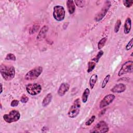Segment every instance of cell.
<instances>
[{"label": "cell", "instance_id": "7c38bea8", "mask_svg": "<svg viewBox=\"0 0 133 133\" xmlns=\"http://www.w3.org/2000/svg\"><path fill=\"white\" fill-rule=\"evenodd\" d=\"M126 89V85L123 83H119L116 84L113 86L112 88L111 89V91L113 93H122L125 91Z\"/></svg>", "mask_w": 133, "mask_h": 133}, {"label": "cell", "instance_id": "52a82bcc", "mask_svg": "<svg viewBox=\"0 0 133 133\" xmlns=\"http://www.w3.org/2000/svg\"><path fill=\"white\" fill-rule=\"evenodd\" d=\"M133 72V61L129 60L125 62L121 66L118 72V75L121 76L127 73H131Z\"/></svg>", "mask_w": 133, "mask_h": 133}, {"label": "cell", "instance_id": "44dd1931", "mask_svg": "<svg viewBox=\"0 0 133 133\" xmlns=\"http://www.w3.org/2000/svg\"><path fill=\"white\" fill-rule=\"evenodd\" d=\"M104 54V52L103 50H100L97 54V55L94 58L92 59L91 61H94L95 62H96V63H98L100 60V59L101 58V57Z\"/></svg>", "mask_w": 133, "mask_h": 133}, {"label": "cell", "instance_id": "d4e9b609", "mask_svg": "<svg viewBox=\"0 0 133 133\" xmlns=\"http://www.w3.org/2000/svg\"><path fill=\"white\" fill-rule=\"evenodd\" d=\"M5 60H11V61H16V57L14 54L8 53L6 55L5 57Z\"/></svg>", "mask_w": 133, "mask_h": 133}, {"label": "cell", "instance_id": "83f0119b", "mask_svg": "<svg viewBox=\"0 0 133 133\" xmlns=\"http://www.w3.org/2000/svg\"><path fill=\"white\" fill-rule=\"evenodd\" d=\"M85 2V1H74V3L76 6L80 8H82L84 6Z\"/></svg>", "mask_w": 133, "mask_h": 133}, {"label": "cell", "instance_id": "f1b7e54d", "mask_svg": "<svg viewBox=\"0 0 133 133\" xmlns=\"http://www.w3.org/2000/svg\"><path fill=\"white\" fill-rule=\"evenodd\" d=\"M133 46V38H131V39L128 42L125 46V49L126 50H129L132 48Z\"/></svg>", "mask_w": 133, "mask_h": 133}, {"label": "cell", "instance_id": "9c48e42d", "mask_svg": "<svg viewBox=\"0 0 133 133\" xmlns=\"http://www.w3.org/2000/svg\"><path fill=\"white\" fill-rule=\"evenodd\" d=\"M111 5V2L109 1H105L104 5L103 6L102 9L97 14V15L95 16V20L97 22H99L101 21L106 15L108 11H109L110 7Z\"/></svg>", "mask_w": 133, "mask_h": 133}, {"label": "cell", "instance_id": "7402d4cb", "mask_svg": "<svg viewBox=\"0 0 133 133\" xmlns=\"http://www.w3.org/2000/svg\"><path fill=\"white\" fill-rule=\"evenodd\" d=\"M39 25L38 24H34L32 27H31L29 29V33L31 34H34L36 33L39 29Z\"/></svg>", "mask_w": 133, "mask_h": 133}, {"label": "cell", "instance_id": "30bf717a", "mask_svg": "<svg viewBox=\"0 0 133 133\" xmlns=\"http://www.w3.org/2000/svg\"><path fill=\"white\" fill-rule=\"evenodd\" d=\"M115 98V95L113 94H108L105 95L101 100L99 103V108L100 109L104 108L110 104Z\"/></svg>", "mask_w": 133, "mask_h": 133}, {"label": "cell", "instance_id": "4316f807", "mask_svg": "<svg viewBox=\"0 0 133 133\" xmlns=\"http://www.w3.org/2000/svg\"><path fill=\"white\" fill-rule=\"evenodd\" d=\"M123 5L127 8H130L133 4L132 0H125L123 1Z\"/></svg>", "mask_w": 133, "mask_h": 133}, {"label": "cell", "instance_id": "603a6c76", "mask_svg": "<svg viewBox=\"0 0 133 133\" xmlns=\"http://www.w3.org/2000/svg\"><path fill=\"white\" fill-rule=\"evenodd\" d=\"M110 74H108L105 76V77H104V79L103 80V82L102 83V85H101V88L102 89L104 88L106 86V85H107L108 83L109 82V79H110Z\"/></svg>", "mask_w": 133, "mask_h": 133}, {"label": "cell", "instance_id": "6da1fadb", "mask_svg": "<svg viewBox=\"0 0 133 133\" xmlns=\"http://www.w3.org/2000/svg\"><path fill=\"white\" fill-rule=\"evenodd\" d=\"M0 72L3 78L6 81L12 80L15 76V69L13 65L1 64Z\"/></svg>", "mask_w": 133, "mask_h": 133}, {"label": "cell", "instance_id": "9a60e30c", "mask_svg": "<svg viewBox=\"0 0 133 133\" xmlns=\"http://www.w3.org/2000/svg\"><path fill=\"white\" fill-rule=\"evenodd\" d=\"M68 12L70 14H73L75 10V4L74 1L68 0L66 2Z\"/></svg>", "mask_w": 133, "mask_h": 133}, {"label": "cell", "instance_id": "8992f818", "mask_svg": "<svg viewBox=\"0 0 133 133\" xmlns=\"http://www.w3.org/2000/svg\"><path fill=\"white\" fill-rule=\"evenodd\" d=\"M27 92L32 96H36L41 93L42 88L40 84L34 83L28 84L25 86Z\"/></svg>", "mask_w": 133, "mask_h": 133}, {"label": "cell", "instance_id": "8fae6325", "mask_svg": "<svg viewBox=\"0 0 133 133\" xmlns=\"http://www.w3.org/2000/svg\"><path fill=\"white\" fill-rule=\"evenodd\" d=\"M70 89V85L67 83H62L60 84L57 94L60 97L63 96Z\"/></svg>", "mask_w": 133, "mask_h": 133}, {"label": "cell", "instance_id": "f546056e", "mask_svg": "<svg viewBox=\"0 0 133 133\" xmlns=\"http://www.w3.org/2000/svg\"><path fill=\"white\" fill-rule=\"evenodd\" d=\"M29 101V98L25 95H23L20 98V102L22 103H26Z\"/></svg>", "mask_w": 133, "mask_h": 133}, {"label": "cell", "instance_id": "5b68a950", "mask_svg": "<svg viewBox=\"0 0 133 133\" xmlns=\"http://www.w3.org/2000/svg\"><path fill=\"white\" fill-rule=\"evenodd\" d=\"M20 117V112L18 110H13L10 111L8 114H4L3 115V119L7 123H12L18 121Z\"/></svg>", "mask_w": 133, "mask_h": 133}, {"label": "cell", "instance_id": "484cf974", "mask_svg": "<svg viewBox=\"0 0 133 133\" xmlns=\"http://www.w3.org/2000/svg\"><path fill=\"white\" fill-rule=\"evenodd\" d=\"M95 119H96V116L94 115H92V116L88 119V120L87 121L85 122V125H86V126H90V125H91L94 123V122L95 121Z\"/></svg>", "mask_w": 133, "mask_h": 133}, {"label": "cell", "instance_id": "277c9868", "mask_svg": "<svg viewBox=\"0 0 133 133\" xmlns=\"http://www.w3.org/2000/svg\"><path fill=\"white\" fill-rule=\"evenodd\" d=\"M65 15V10L64 8L60 5H56L53 8L52 16L55 20L60 22L64 19Z\"/></svg>", "mask_w": 133, "mask_h": 133}, {"label": "cell", "instance_id": "4dcf8cb0", "mask_svg": "<svg viewBox=\"0 0 133 133\" xmlns=\"http://www.w3.org/2000/svg\"><path fill=\"white\" fill-rule=\"evenodd\" d=\"M19 104V101L16 99L13 100L10 103V106L11 107H16Z\"/></svg>", "mask_w": 133, "mask_h": 133}, {"label": "cell", "instance_id": "ac0fdd59", "mask_svg": "<svg viewBox=\"0 0 133 133\" xmlns=\"http://www.w3.org/2000/svg\"><path fill=\"white\" fill-rule=\"evenodd\" d=\"M89 94H90L89 89L88 88H85L82 96V101L83 103H85L87 102Z\"/></svg>", "mask_w": 133, "mask_h": 133}, {"label": "cell", "instance_id": "d6986e66", "mask_svg": "<svg viewBox=\"0 0 133 133\" xmlns=\"http://www.w3.org/2000/svg\"><path fill=\"white\" fill-rule=\"evenodd\" d=\"M107 37H102L98 43V49L99 50H101L105 45V43H106V42H107Z\"/></svg>", "mask_w": 133, "mask_h": 133}, {"label": "cell", "instance_id": "3957f363", "mask_svg": "<svg viewBox=\"0 0 133 133\" xmlns=\"http://www.w3.org/2000/svg\"><path fill=\"white\" fill-rule=\"evenodd\" d=\"M43 72V68L41 66H36L29 72H28L25 76L24 79L26 81H33L37 79Z\"/></svg>", "mask_w": 133, "mask_h": 133}, {"label": "cell", "instance_id": "cb8c5ba5", "mask_svg": "<svg viewBox=\"0 0 133 133\" xmlns=\"http://www.w3.org/2000/svg\"><path fill=\"white\" fill-rule=\"evenodd\" d=\"M121 23H122V22L120 19H118L116 21L115 24L114 25V31L115 33H117L119 31L120 26L121 25Z\"/></svg>", "mask_w": 133, "mask_h": 133}, {"label": "cell", "instance_id": "e0dca14e", "mask_svg": "<svg viewBox=\"0 0 133 133\" xmlns=\"http://www.w3.org/2000/svg\"><path fill=\"white\" fill-rule=\"evenodd\" d=\"M98 79V75L96 74H93L89 79V86L92 89L94 87Z\"/></svg>", "mask_w": 133, "mask_h": 133}, {"label": "cell", "instance_id": "ffe728a7", "mask_svg": "<svg viewBox=\"0 0 133 133\" xmlns=\"http://www.w3.org/2000/svg\"><path fill=\"white\" fill-rule=\"evenodd\" d=\"M96 65V63L92 61H89L88 62V69L87 70V72L89 73L91 72L94 69H95V66Z\"/></svg>", "mask_w": 133, "mask_h": 133}, {"label": "cell", "instance_id": "ba28073f", "mask_svg": "<svg viewBox=\"0 0 133 133\" xmlns=\"http://www.w3.org/2000/svg\"><path fill=\"white\" fill-rule=\"evenodd\" d=\"M109 130V127L107 123L103 121H101L93 127V128L90 131V132L104 133L108 132Z\"/></svg>", "mask_w": 133, "mask_h": 133}, {"label": "cell", "instance_id": "2e32d148", "mask_svg": "<svg viewBox=\"0 0 133 133\" xmlns=\"http://www.w3.org/2000/svg\"><path fill=\"white\" fill-rule=\"evenodd\" d=\"M52 99V94L51 93L47 94L43 99V101L42 102V106L43 107H46L47 105H48L50 104Z\"/></svg>", "mask_w": 133, "mask_h": 133}, {"label": "cell", "instance_id": "7a4b0ae2", "mask_svg": "<svg viewBox=\"0 0 133 133\" xmlns=\"http://www.w3.org/2000/svg\"><path fill=\"white\" fill-rule=\"evenodd\" d=\"M81 108V101L79 98H76L70 108L68 112V116L71 118H75L79 113Z\"/></svg>", "mask_w": 133, "mask_h": 133}, {"label": "cell", "instance_id": "1f68e13d", "mask_svg": "<svg viewBox=\"0 0 133 133\" xmlns=\"http://www.w3.org/2000/svg\"><path fill=\"white\" fill-rule=\"evenodd\" d=\"M105 111H106V109H104V110H102V111H101V112H100V114H99V116H101L102 115H103V114L104 113V112H105Z\"/></svg>", "mask_w": 133, "mask_h": 133}, {"label": "cell", "instance_id": "5bb4252c", "mask_svg": "<svg viewBox=\"0 0 133 133\" xmlns=\"http://www.w3.org/2000/svg\"><path fill=\"white\" fill-rule=\"evenodd\" d=\"M131 20L130 17H127L125 21L124 25V33L125 34H128L131 30Z\"/></svg>", "mask_w": 133, "mask_h": 133}, {"label": "cell", "instance_id": "d6a6232c", "mask_svg": "<svg viewBox=\"0 0 133 133\" xmlns=\"http://www.w3.org/2000/svg\"><path fill=\"white\" fill-rule=\"evenodd\" d=\"M1 92H0V94H1L2 93V92H3V85H2V84L1 83Z\"/></svg>", "mask_w": 133, "mask_h": 133}, {"label": "cell", "instance_id": "4fadbf2b", "mask_svg": "<svg viewBox=\"0 0 133 133\" xmlns=\"http://www.w3.org/2000/svg\"><path fill=\"white\" fill-rule=\"evenodd\" d=\"M48 31V26L47 25H44L42 29L40 30L37 36L36 39L38 41H40L41 39H43L44 38H45V36L46 35V34Z\"/></svg>", "mask_w": 133, "mask_h": 133}]
</instances>
